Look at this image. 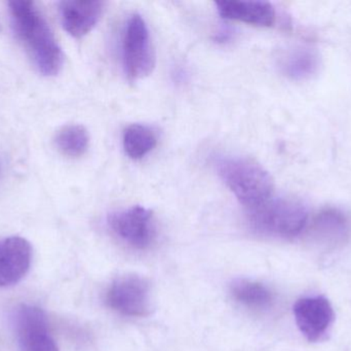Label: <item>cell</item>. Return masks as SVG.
Returning a JSON list of instances; mask_svg holds the SVG:
<instances>
[{"label": "cell", "instance_id": "10", "mask_svg": "<svg viewBox=\"0 0 351 351\" xmlns=\"http://www.w3.org/2000/svg\"><path fill=\"white\" fill-rule=\"evenodd\" d=\"M104 2L98 0H68L60 3L64 29L75 38L86 36L102 16Z\"/></svg>", "mask_w": 351, "mask_h": 351}, {"label": "cell", "instance_id": "9", "mask_svg": "<svg viewBox=\"0 0 351 351\" xmlns=\"http://www.w3.org/2000/svg\"><path fill=\"white\" fill-rule=\"evenodd\" d=\"M32 247L22 237L0 239V288L19 284L28 273Z\"/></svg>", "mask_w": 351, "mask_h": 351}, {"label": "cell", "instance_id": "15", "mask_svg": "<svg viewBox=\"0 0 351 351\" xmlns=\"http://www.w3.org/2000/svg\"><path fill=\"white\" fill-rule=\"evenodd\" d=\"M233 298L250 308H267L272 302V294L265 286L247 280H239L231 286Z\"/></svg>", "mask_w": 351, "mask_h": 351}, {"label": "cell", "instance_id": "16", "mask_svg": "<svg viewBox=\"0 0 351 351\" xmlns=\"http://www.w3.org/2000/svg\"><path fill=\"white\" fill-rule=\"evenodd\" d=\"M348 225L346 216L335 210L322 212L315 222L317 235L326 240H339L348 233Z\"/></svg>", "mask_w": 351, "mask_h": 351}, {"label": "cell", "instance_id": "17", "mask_svg": "<svg viewBox=\"0 0 351 351\" xmlns=\"http://www.w3.org/2000/svg\"><path fill=\"white\" fill-rule=\"evenodd\" d=\"M2 173H3V165H2L1 160H0V179H1Z\"/></svg>", "mask_w": 351, "mask_h": 351}, {"label": "cell", "instance_id": "4", "mask_svg": "<svg viewBox=\"0 0 351 351\" xmlns=\"http://www.w3.org/2000/svg\"><path fill=\"white\" fill-rule=\"evenodd\" d=\"M123 66L131 80H141L156 67V51L145 20L135 14L125 27L123 43Z\"/></svg>", "mask_w": 351, "mask_h": 351}, {"label": "cell", "instance_id": "2", "mask_svg": "<svg viewBox=\"0 0 351 351\" xmlns=\"http://www.w3.org/2000/svg\"><path fill=\"white\" fill-rule=\"evenodd\" d=\"M216 168L227 188L247 210L272 197L274 181L255 161L243 157H221L216 161Z\"/></svg>", "mask_w": 351, "mask_h": 351}, {"label": "cell", "instance_id": "11", "mask_svg": "<svg viewBox=\"0 0 351 351\" xmlns=\"http://www.w3.org/2000/svg\"><path fill=\"white\" fill-rule=\"evenodd\" d=\"M217 10L226 20L239 21L260 27L272 26L276 22V10L267 1L222 0L216 2Z\"/></svg>", "mask_w": 351, "mask_h": 351}, {"label": "cell", "instance_id": "13", "mask_svg": "<svg viewBox=\"0 0 351 351\" xmlns=\"http://www.w3.org/2000/svg\"><path fill=\"white\" fill-rule=\"evenodd\" d=\"M319 56L313 49H300L289 52L282 61L284 73L293 80H305L317 73L319 69Z\"/></svg>", "mask_w": 351, "mask_h": 351}, {"label": "cell", "instance_id": "3", "mask_svg": "<svg viewBox=\"0 0 351 351\" xmlns=\"http://www.w3.org/2000/svg\"><path fill=\"white\" fill-rule=\"evenodd\" d=\"M308 220L306 206L288 197H271L257 207L247 210L250 226L258 234L291 239L298 236Z\"/></svg>", "mask_w": 351, "mask_h": 351}, {"label": "cell", "instance_id": "1", "mask_svg": "<svg viewBox=\"0 0 351 351\" xmlns=\"http://www.w3.org/2000/svg\"><path fill=\"white\" fill-rule=\"evenodd\" d=\"M8 10L14 34L35 67L43 76H57L63 66V52L43 12L26 0L10 2Z\"/></svg>", "mask_w": 351, "mask_h": 351}, {"label": "cell", "instance_id": "12", "mask_svg": "<svg viewBox=\"0 0 351 351\" xmlns=\"http://www.w3.org/2000/svg\"><path fill=\"white\" fill-rule=\"evenodd\" d=\"M123 150L130 158L139 160L156 148L158 136L149 126L132 124L123 132Z\"/></svg>", "mask_w": 351, "mask_h": 351}, {"label": "cell", "instance_id": "6", "mask_svg": "<svg viewBox=\"0 0 351 351\" xmlns=\"http://www.w3.org/2000/svg\"><path fill=\"white\" fill-rule=\"evenodd\" d=\"M14 328L22 351H59L43 309L21 305L14 311Z\"/></svg>", "mask_w": 351, "mask_h": 351}, {"label": "cell", "instance_id": "8", "mask_svg": "<svg viewBox=\"0 0 351 351\" xmlns=\"http://www.w3.org/2000/svg\"><path fill=\"white\" fill-rule=\"evenodd\" d=\"M295 321L301 333L311 342L319 341L333 324L334 310L325 297H307L294 305Z\"/></svg>", "mask_w": 351, "mask_h": 351}, {"label": "cell", "instance_id": "7", "mask_svg": "<svg viewBox=\"0 0 351 351\" xmlns=\"http://www.w3.org/2000/svg\"><path fill=\"white\" fill-rule=\"evenodd\" d=\"M106 302L121 315L143 317L149 310V284L145 278L135 274L119 276L109 286Z\"/></svg>", "mask_w": 351, "mask_h": 351}, {"label": "cell", "instance_id": "5", "mask_svg": "<svg viewBox=\"0 0 351 351\" xmlns=\"http://www.w3.org/2000/svg\"><path fill=\"white\" fill-rule=\"evenodd\" d=\"M108 225L115 235L135 249H147L156 237L154 214L143 206L113 212L109 216Z\"/></svg>", "mask_w": 351, "mask_h": 351}, {"label": "cell", "instance_id": "14", "mask_svg": "<svg viewBox=\"0 0 351 351\" xmlns=\"http://www.w3.org/2000/svg\"><path fill=\"white\" fill-rule=\"evenodd\" d=\"M55 144L58 150L69 158L84 156L90 146L88 130L82 125H67L56 134Z\"/></svg>", "mask_w": 351, "mask_h": 351}]
</instances>
